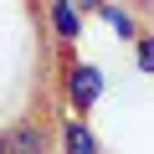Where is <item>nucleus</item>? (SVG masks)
<instances>
[{
	"label": "nucleus",
	"instance_id": "obj_1",
	"mask_svg": "<svg viewBox=\"0 0 154 154\" xmlns=\"http://www.w3.org/2000/svg\"><path fill=\"white\" fill-rule=\"evenodd\" d=\"M62 88H67V103H72L77 113H88V108L103 98V72H98V67H88V62H67Z\"/></svg>",
	"mask_w": 154,
	"mask_h": 154
},
{
	"label": "nucleus",
	"instance_id": "obj_2",
	"mask_svg": "<svg viewBox=\"0 0 154 154\" xmlns=\"http://www.w3.org/2000/svg\"><path fill=\"white\" fill-rule=\"evenodd\" d=\"M5 154H46V123L21 118V123L5 134Z\"/></svg>",
	"mask_w": 154,
	"mask_h": 154
},
{
	"label": "nucleus",
	"instance_id": "obj_3",
	"mask_svg": "<svg viewBox=\"0 0 154 154\" xmlns=\"http://www.w3.org/2000/svg\"><path fill=\"white\" fill-rule=\"evenodd\" d=\"M51 36L57 41H77V36H82V11H77L72 5V0H51Z\"/></svg>",
	"mask_w": 154,
	"mask_h": 154
},
{
	"label": "nucleus",
	"instance_id": "obj_4",
	"mask_svg": "<svg viewBox=\"0 0 154 154\" xmlns=\"http://www.w3.org/2000/svg\"><path fill=\"white\" fill-rule=\"evenodd\" d=\"M62 149H67V154H103L98 139H93V128H88L82 118H67V123H62Z\"/></svg>",
	"mask_w": 154,
	"mask_h": 154
},
{
	"label": "nucleus",
	"instance_id": "obj_5",
	"mask_svg": "<svg viewBox=\"0 0 154 154\" xmlns=\"http://www.w3.org/2000/svg\"><path fill=\"white\" fill-rule=\"evenodd\" d=\"M98 16L113 26V36H123V41H139V21L123 11V5H113V0H103V5H98Z\"/></svg>",
	"mask_w": 154,
	"mask_h": 154
},
{
	"label": "nucleus",
	"instance_id": "obj_6",
	"mask_svg": "<svg viewBox=\"0 0 154 154\" xmlns=\"http://www.w3.org/2000/svg\"><path fill=\"white\" fill-rule=\"evenodd\" d=\"M134 62H139V72H154V36L134 41Z\"/></svg>",
	"mask_w": 154,
	"mask_h": 154
},
{
	"label": "nucleus",
	"instance_id": "obj_7",
	"mask_svg": "<svg viewBox=\"0 0 154 154\" xmlns=\"http://www.w3.org/2000/svg\"><path fill=\"white\" fill-rule=\"evenodd\" d=\"M72 5H77V11H98L103 0H72Z\"/></svg>",
	"mask_w": 154,
	"mask_h": 154
},
{
	"label": "nucleus",
	"instance_id": "obj_8",
	"mask_svg": "<svg viewBox=\"0 0 154 154\" xmlns=\"http://www.w3.org/2000/svg\"><path fill=\"white\" fill-rule=\"evenodd\" d=\"M0 154H5V134H0Z\"/></svg>",
	"mask_w": 154,
	"mask_h": 154
}]
</instances>
